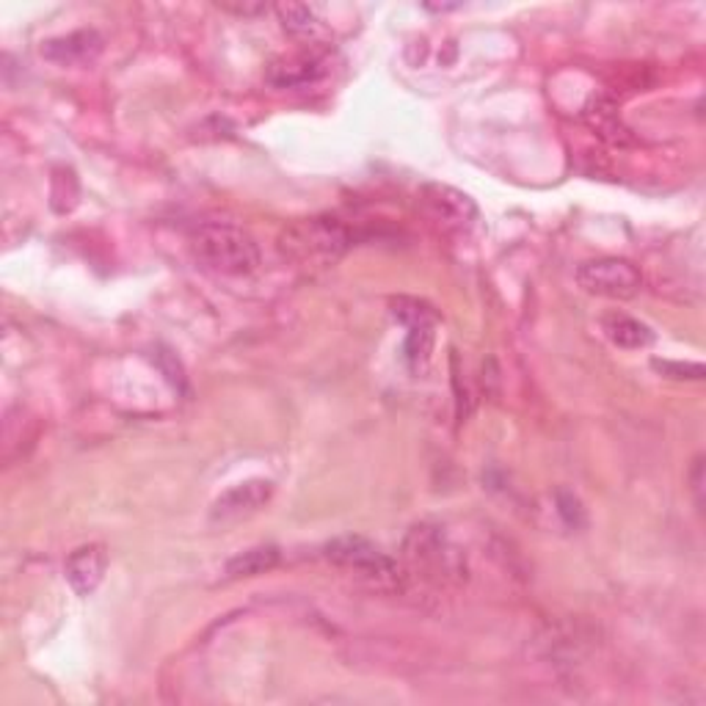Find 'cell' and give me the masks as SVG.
Wrapping results in <instances>:
<instances>
[{"mask_svg": "<svg viewBox=\"0 0 706 706\" xmlns=\"http://www.w3.org/2000/svg\"><path fill=\"white\" fill-rule=\"evenodd\" d=\"M557 505H561L557 511H561V516L566 519V524H572V528H580V524H583L585 513H583V505H580L577 497H572L563 491V494H557Z\"/></svg>", "mask_w": 706, "mask_h": 706, "instance_id": "18", "label": "cell"}, {"mask_svg": "<svg viewBox=\"0 0 706 706\" xmlns=\"http://www.w3.org/2000/svg\"><path fill=\"white\" fill-rule=\"evenodd\" d=\"M326 64L318 55H293V59H279L268 66L265 81L276 89H301L324 78Z\"/></svg>", "mask_w": 706, "mask_h": 706, "instance_id": "9", "label": "cell"}, {"mask_svg": "<svg viewBox=\"0 0 706 706\" xmlns=\"http://www.w3.org/2000/svg\"><path fill=\"white\" fill-rule=\"evenodd\" d=\"M690 483H693V491H696L698 505H702V502H704V456H698V459L693 461Z\"/></svg>", "mask_w": 706, "mask_h": 706, "instance_id": "19", "label": "cell"}, {"mask_svg": "<svg viewBox=\"0 0 706 706\" xmlns=\"http://www.w3.org/2000/svg\"><path fill=\"white\" fill-rule=\"evenodd\" d=\"M602 331L613 346L624 348V351H641L654 342V331L637 318H630L624 313H607L602 318Z\"/></svg>", "mask_w": 706, "mask_h": 706, "instance_id": "12", "label": "cell"}, {"mask_svg": "<svg viewBox=\"0 0 706 706\" xmlns=\"http://www.w3.org/2000/svg\"><path fill=\"white\" fill-rule=\"evenodd\" d=\"M279 557H282L279 546H270V544L252 546V550L246 552H237L233 561L227 563V569H224V574H227L229 580L257 577V574H265L270 572V569L279 566Z\"/></svg>", "mask_w": 706, "mask_h": 706, "instance_id": "14", "label": "cell"}, {"mask_svg": "<svg viewBox=\"0 0 706 706\" xmlns=\"http://www.w3.org/2000/svg\"><path fill=\"white\" fill-rule=\"evenodd\" d=\"M422 205L431 213L433 222L444 229H467L478 218V207L467 194L450 188V185H426L422 188Z\"/></svg>", "mask_w": 706, "mask_h": 706, "instance_id": "7", "label": "cell"}, {"mask_svg": "<svg viewBox=\"0 0 706 706\" xmlns=\"http://www.w3.org/2000/svg\"><path fill=\"white\" fill-rule=\"evenodd\" d=\"M191 248L194 257L216 274L246 276L259 268L257 241L233 224H205L191 237Z\"/></svg>", "mask_w": 706, "mask_h": 706, "instance_id": "2", "label": "cell"}, {"mask_svg": "<svg viewBox=\"0 0 706 706\" xmlns=\"http://www.w3.org/2000/svg\"><path fill=\"white\" fill-rule=\"evenodd\" d=\"M105 569H109V552L103 544L78 546L64 563V574L78 596H92L103 583Z\"/></svg>", "mask_w": 706, "mask_h": 706, "instance_id": "8", "label": "cell"}, {"mask_svg": "<svg viewBox=\"0 0 706 706\" xmlns=\"http://www.w3.org/2000/svg\"><path fill=\"white\" fill-rule=\"evenodd\" d=\"M103 50V37L98 31H78L70 37L50 39L42 44L44 59L55 61V64H81V61L98 59Z\"/></svg>", "mask_w": 706, "mask_h": 706, "instance_id": "10", "label": "cell"}, {"mask_svg": "<svg viewBox=\"0 0 706 706\" xmlns=\"http://www.w3.org/2000/svg\"><path fill=\"white\" fill-rule=\"evenodd\" d=\"M652 367L654 370L663 372V376L687 378V381H702V378L706 376L702 361H659V359H654Z\"/></svg>", "mask_w": 706, "mask_h": 706, "instance_id": "17", "label": "cell"}, {"mask_svg": "<svg viewBox=\"0 0 706 706\" xmlns=\"http://www.w3.org/2000/svg\"><path fill=\"white\" fill-rule=\"evenodd\" d=\"M392 315L400 320V324L409 329L415 324H426V320H439L437 309L431 304L420 301V298H411V296H400L392 301Z\"/></svg>", "mask_w": 706, "mask_h": 706, "instance_id": "16", "label": "cell"}, {"mask_svg": "<svg viewBox=\"0 0 706 706\" xmlns=\"http://www.w3.org/2000/svg\"><path fill=\"white\" fill-rule=\"evenodd\" d=\"M577 282L585 293H591V296L626 301V298L641 293L643 276L641 270L630 263V259L598 257L580 265Z\"/></svg>", "mask_w": 706, "mask_h": 706, "instance_id": "3", "label": "cell"}, {"mask_svg": "<svg viewBox=\"0 0 706 706\" xmlns=\"http://www.w3.org/2000/svg\"><path fill=\"white\" fill-rule=\"evenodd\" d=\"M585 122H589L591 130H596L598 135H602L607 144L613 146H630L632 141V130L626 127L624 122H621L618 111H615V105L610 103V100L604 98H593L589 105H585L583 111Z\"/></svg>", "mask_w": 706, "mask_h": 706, "instance_id": "13", "label": "cell"}, {"mask_svg": "<svg viewBox=\"0 0 706 706\" xmlns=\"http://www.w3.org/2000/svg\"><path fill=\"white\" fill-rule=\"evenodd\" d=\"M406 557H409L415 566L426 569V572L433 574H459V561L456 550H450L444 535L439 533V528H431V524H417L411 528V533L406 535Z\"/></svg>", "mask_w": 706, "mask_h": 706, "instance_id": "5", "label": "cell"}, {"mask_svg": "<svg viewBox=\"0 0 706 706\" xmlns=\"http://www.w3.org/2000/svg\"><path fill=\"white\" fill-rule=\"evenodd\" d=\"M326 557H329L335 566L351 569V572L361 574L367 580H378V583H387V580L398 577V563L387 555V552L378 550L372 541L361 539V535H340V539H331L324 546Z\"/></svg>", "mask_w": 706, "mask_h": 706, "instance_id": "4", "label": "cell"}, {"mask_svg": "<svg viewBox=\"0 0 706 706\" xmlns=\"http://www.w3.org/2000/svg\"><path fill=\"white\" fill-rule=\"evenodd\" d=\"M276 14H279L282 28H285L293 39H298V42L324 44L326 39H329V28L324 25V20H320L309 6L282 3L276 6Z\"/></svg>", "mask_w": 706, "mask_h": 706, "instance_id": "11", "label": "cell"}, {"mask_svg": "<svg viewBox=\"0 0 706 706\" xmlns=\"http://www.w3.org/2000/svg\"><path fill=\"white\" fill-rule=\"evenodd\" d=\"M274 497V483L270 480H246V483H237L233 489L224 491L211 508L213 522H241V519L252 516L259 508L268 505V500Z\"/></svg>", "mask_w": 706, "mask_h": 706, "instance_id": "6", "label": "cell"}, {"mask_svg": "<svg viewBox=\"0 0 706 706\" xmlns=\"http://www.w3.org/2000/svg\"><path fill=\"white\" fill-rule=\"evenodd\" d=\"M354 246V233L331 216L293 222L279 235L282 257L301 265H331Z\"/></svg>", "mask_w": 706, "mask_h": 706, "instance_id": "1", "label": "cell"}, {"mask_svg": "<svg viewBox=\"0 0 706 706\" xmlns=\"http://www.w3.org/2000/svg\"><path fill=\"white\" fill-rule=\"evenodd\" d=\"M433 340H437V320L409 326V335H406L403 342V359L409 361V367L420 370V367H426L431 361Z\"/></svg>", "mask_w": 706, "mask_h": 706, "instance_id": "15", "label": "cell"}]
</instances>
